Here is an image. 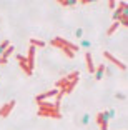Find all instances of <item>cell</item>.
<instances>
[{"label":"cell","instance_id":"cell-1","mask_svg":"<svg viewBox=\"0 0 128 130\" xmlns=\"http://www.w3.org/2000/svg\"><path fill=\"white\" fill-rule=\"evenodd\" d=\"M38 110H37V117L40 119H55L60 120L62 113H60V103H53V102H38Z\"/></svg>","mask_w":128,"mask_h":130},{"label":"cell","instance_id":"cell-2","mask_svg":"<svg viewBox=\"0 0 128 130\" xmlns=\"http://www.w3.org/2000/svg\"><path fill=\"white\" fill-rule=\"evenodd\" d=\"M50 45L55 47V48H58V50H62V54L67 55V58H73V57H75V52H78V50H80L78 45H75V43L65 40L63 37L52 38V40H50Z\"/></svg>","mask_w":128,"mask_h":130},{"label":"cell","instance_id":"cell-3","mask_svg":"<svg viewBox=\"0 0 128 130\" xmlns=\"http://www.w3.org/2000/svg\"><path fill=\"white\" fill-rule=\"evenodd\" d=\"M108 119H110V112H100L95 117V122L100 125V130H108Z\"/></svg>","mask_w":128,"mask_h":130},{"label":"cell","instance_id":"cell-4","mask_svg":"<svg viewBox=\"0 0 128 130\" xmlns=\"http://www.w3.org/2000/svg\"><path fill=\"white\" fill-rule=\"evenodd\" d=\"M17 62H19L20 69L23 70V73H25L27 77H32V73H33V70L28 67V60H27V57H23V55H15Z\"/></svg>","mask_w":128,"mask_h":130},{"label":"cell","instance_id":"cell-5","mask_svg":"<svg viewBox=\"0 0 128 130\" xmlns=\"http://www.w3.org/2000/svg\"><path fill=\"white\" fill-rule=\"evenodd\" d=\"M15 100H10V102H7V103H4L2 107H0V119H7L8 115H10V112L15 108Z\"/></svg>","mask_w":128,"mask_h":130},{"label":"cell","instance_id":"cell-6","mask_svg":"<svg viewBox=\"0 0 128 130\" xmlns=\"http://www.w3.org/2000/svg\"><path fill=\"white\" fill-rule=\"evenodd\" d=\"M57 95H58V88H53V90H48V92L38 93V95H35V103H38V102H45V100L52 99V97H57Z\"/></svg>","mask_w":128,"mask_h":130},{"label":"cell","instance_id":"cell-7","mask_svg":"<svg viewBox=\"0 0 128 130\" xmlns=\"http://www.w3.org/2000/svg\"><path fill=\"white\" fill-rule=\"evenodd\" d=\"M103 57H105V58H106V60H108V62H112L113 65H117V67H118V69H120V70H123V72H125V70H126V65H125L123 62H120V60H118V58H115V57H113L112 54H110V52H106V50H105V52H103Z\"/></svg>","mask_w":128,"mask_h":130},{"label":"cell","instance_id":"cell-8","mask_svg":"<svg viewBox=\"0 0 128 130\" xmlns=\"http://www.w3.org/2000/svg\"><path fill=\"white\" fill-rule=\"evenodd\" d=\"M126 2H120V4H117V8H115V12H113V22H117L118 19H120L121 13H125L126 12Z\"/></svg>","mask_w":128,"mask_h":130},{"label":"cell","instance_id":"cell-9","mask_svg":"<svg viewBox=\"0 0 128 130\" xmlns=\"http://www.w3.org/2000/svg\"><path fill=\"white\" fill-rule=\"evenodd\" d=\"M85 62H87V70H88V73H92V75H93L97 67L93 65V58H92V54H90V52H87V54H85Z\"/></svg>","mask_w":128,"mask_h":130},{"label":"cell","instance_id":"cell-10","mask_svg":"<svg viewBox=\"0 0 128 130\" xmlns=\"http://www.w3.org/2000/svg\"><path fill=\"white\" fill-rule=\"evenodd\" d=\"M35 47H32L30 45V48H28V54H27V60H28V67H30L32 70H33V67H35Z\"/></svg>","mask_w":128,"mask_h":130},{"label":"cell","instance_id":"cell-11","mask_svg":"<svg viewBox=\"0 0 128 130\" xmlns=\"http://www.w3.org/2000/svg\"><path fill=\"white\" fill-rule=\"evenodd\" d=\"M105 70H106V67L105 65H98L97 69H95V80H102L103 77H105Z\"/></svg>","mask_w":128,"mask_h":130},{"label":"cell","instance_id":"cell-12","mask_svg":"<svg viewBox=\"0 0 128 130\" xmlns=\"http://www.w3.org/2000/svg\"><path fill=\"white\" fill-rule=\"evenodd\" d=\"M58 4L62 7H75L78 5V0H58Z\"/></svg>","mask_w":128,"mask_h":130},{"label":"cell","instance_id":"cell-13","mask_svg":"<svg viewBox=\"0 0 128 130\" xmlns=\"http://www.w3.org/2000/svg\"><path fill=\"white\" fill-rule=\"evenodd\" d=\"M30 45L35 47V48H43V47H45V42H43V40H37V38H30Z\"/></svg>","mask_w":128,"mask_h":130},{"label":"cell","instance_id":"cell-14","mask_svg":"<svg viewBox=\"0 0 128 130\" xmlns=\"http://www.w3.org/2000/svg\"><path fill=\"white\" fill-rule=\"evenodd\" d=\"M118 27H120V23H118V22H113L112 25H110V28L106 30V37H112V35L115 34V30H117Z\"/></svg>","mask_w":128,"mask_h":130},{"label":"cell","instance_id":"cell-15","mask_svg":"<svg viewBox=\"0 0 128 130\" xmlns=\"http://www.w3.org/2000/svg\"><path fill=\"white\" fill-rule=\"evenodd\" d=\"M117 22L120 23V25H123V27H128V17H126V12H125V13H121L120 19H118Z\"/></svg>","mask_w":128,"mask_h":130},{"label":"cell","instance_id":"cell-16","mask_svg":"<svg viewBox=\"0 0 128 130\" xmlns=\"http://www.w3.org/2000/svg\"><path fill=\"white\" fill-rule=\"evenodd\" d=\"M10 45H12V43H10V40H4V42L0 43V57L4 55V52H5V50H7Z\"/></svg>","mask_w":128,"mask_h":130},{"label":"cell","instance_id":"cell-17","mask_svg":"<svg viewBox=\"0 0 128 130\" xmlns=\"http://www.w3.org/2000/svg\"><path fill=\"white\" fill-rule=\"evenodd\" d=\"M13 50H15V47H13V45H10V47H8V48L4 52V55H2V57H4L5 60H8V57H10V55L13 54Z\"/></svg>","mask_w":128,"mask_h":130},{"label":"cell","instance_id":"cell-18","mask_svg":"<svg viewBox=\"0 0 128 130\" xmlns=\"http://www.w3.org/2000/svg\"><path fill=\"white\" fill-rule=\"evenodd\" d=\"M108 8L110 10H115V8H117V2H115V0H110L108 2Z\"/></svg>","mask_w":128,"mask_h":130},{"label":"cell","instance_id":"cell-19","mask_svg":"<svg viewBox=\"0 0 128 130\" xmlns=\"http://www.w3.org/2000/svg\"><path fill=\"white\" fill-rule=\"evenodd\" d=\"M115 99H117V100H125V99H126V95H123V93H117Z\"/></svg>","mask_w":128,"mask_h":130},{"label":"cell","instance_id":"cell-20","mask_svg":"<svg viewBox=\"0 0 128 130\" xmlns=\"http://www.w3.org/2000/svg\"><path fill=\"white\" fill-rule=\"evenodd\" d=\"M8 63V60H5L4 57H0V65H7Z\"/></svg>","mask_w":128,"mask_h":130},{"label":"cell","instance_id":"cell-21","mask_svg":"<svg viewBox=\"0 0 128 130\" xmlns=\"http://www.w3.org/2000/svg\"><path fill=\"white\" fill-rule=\"evenodd\" d=\"M82 34H83V30H82V28H78V30H77V37H82Z\"/></svg>","mask_w":128,"mask_h":130}]
</instances>
